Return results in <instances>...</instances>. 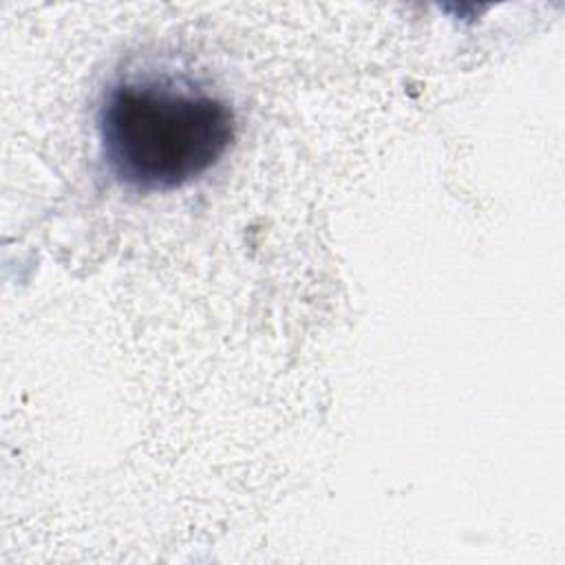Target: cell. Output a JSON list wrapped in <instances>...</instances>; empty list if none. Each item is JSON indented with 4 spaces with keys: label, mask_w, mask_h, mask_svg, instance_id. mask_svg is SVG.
I'll return each instance as SVG.
<instances>
[{
    "label": "cell",
    "mask_w": 565,
    "mask_h": 565,
    "mask_svg": "<svg viewBox=\"0 0 565 565\" xmlns=\"http://www.w3.org/2000/svg\"><path fill=\"white\" fill-rule=\"evenodd\" d=\"M104 161L139 192L177 190L207 172L234 141L232 108L168 82H119L97 110Z\"/></svg>",
    "instance_id": "obj_1"
}]
</instances>
